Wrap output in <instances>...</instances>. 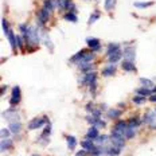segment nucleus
<instances>
[{
	"instance_id": "nucleus-32",
	"label": "nucleus",
	"mask_w": 156,
	"mask_h": 156,
	"mask_svg": "<svg viewBox=\"0 0 156 156\" xmlns=\"http://www.w3.org/2000/svg\"><path fill=\"white\" fill-rule=\"evenodd\" d=\"M83 55H85V51H80V53H77V54L76 55H73V58H71V62H78V61H81V59H82V57H83Z\"/></svg>"
},
{
	"instance_id": "nucleus-31",
	"label": "nucleus",
	"mask_w": 156,
	"mask_h": 156,
	"mask_svg": "<svg viewBox=\"0 0 156 156\" xmlns=\"http://www.w3.org/2000/svg\"><path fill=\"white\" fill-rule=\"evenodd\" d=\"M135 128H131V127H128L127 128V131H125V139H132V137L135 136Z\"/></svg>"
},
{
	"instance_id": "nucleus-9",
	"label": "nucleus",
	"mask_w": 156,
	"mask_h": 156,
	"mask_svg": "<svg viewBox=\"0 0 156 156\" xmlns=\"http://www.w3.org/2000/svg\"><path fill=\"white\" fill-rule=\"evenodd\" d=\"M43 124H46L45 118H42V117H36V118H34V120H31V121H30V124H28V129H36V128L42 127Z\"/></svg>"
},
{
	"instance_id": "nucleus-10",
	"label": "nucleus",
	"mask_w": 156,
	"mask_h": 156,
	"mask_svg": "<svg viewBox=\"0 0 156 156\" xmlns=\"http://www.w3.org/2000/svg\"><path fill=\"white\" fill-rule=\"evenodd\" d=\"M39 36H41V39L43 41V43H45V45L47 46L50 50H53V43L50 42V36H48L47 31H45V30H41V31H39Z\"/></svg>"
},
{
	"instance_id": "nucleus-42",
	"label": "nucleus",
	"mask_w": 156,
	"mask_h": 156,
	"mask_svg": "<svg viewBox=\"0 0 156 156\" xmlns=\"http://www.w3.org/2000/svg\"><path fill=\"white\" fill-rule=\"evenodd\" d=\"M10 129H1V137L3 139H7V137H10Z\"/></svg>"
},
{
	"instance_id": "nucleus-47",
	"label": "nucleus",
	"mask_w": 156,
	"mask_h": 156,
	"mask_svg": "<svg viewBox=\"0 0 156 156\" xmlns=\"http://www.w3.org/2000/svg\"><path fill=\"white\" fill-rule=\"evenodd\" d=\"M155 112H156V109H155Z\"/></svg>"
},
{
	"instance_id": "nucleus-23",
	"label": "nucleus",
	"mask_w": 156,
	"mask_h": 156,
	"mask_svg": "<svg viewBox=\"0 0 156 156\" xmlns=\"http://www.w3.org/2000/svg\"><path fill=\"white\" fill-rule=\"evenodd\" d=\"M116 3H117V0H105V4H104V7H105L106 11H112L113 8H115Z\"/></svg>"
},
{
	"instance_id": "nucleus-24",
	"label": "nucleus",
	"mask_w": 156,
	"mask_h": 156,
	"mask_svg": "<svg viewBox=\"0 0 156 156\" xmlns=\"http://www.w3.org/2000/svg\"><path fill=\"white\" fill-rule=\"evenodd\" d=\"M140 82L141 85L144 86V88H147V89H153L155 86H153V82L151 80H147V78H140Z\"/></svg>"
},
{
	"instance_id": "nucleus-29",
	"label": "nucleus",
	"mask_w": 156,
	"mask_h": 156,
	"mask_svg": "<svg viewBox=\"0 0 156 156\" xmlns=\"http://www.w3.org/2000/svg\"><path fill=\"white\" fill-rule=\"evenodd\" d=\"M82 147H83V150H86V151H92L94 148V143H92L90 140H85L82 143Z\"/></svg>"
},
{
	"instance_id": "nucleus-45",
	"label": "nucleus",
	"mask_w": 156,
	"mask_h": 156,
	"mask_svg": "<svg viewBox=\"0 0 156 156\" xmlns=\"http://www.w3.org/2000/svg\"><path fill=\"white\" fill-rule=\"evenodd\" d=\"M152 90H153V92H155V93H156V86H155V88H153V89H152Z\"/></svg>"
},
{
	"instance_id": "nucleus-8",
	"label": "nucleus",
	"mask_w": 156,
	"mask_h": 156,
	"mask_svg": "<svg viewBox=\"0 0 156 156\" xmlns=\"http://www.w3.org/2000/svg\"><path fill=\"white\" fill-rule=\"evenodd\" d=\"M3 116L6 118H8L10 121H18L19 120V113L15 110V109H10V110H7V112H4L3 113Z\"/></svg>"
},
{
	"instance_id": "nucleus-15",
	"label": "nucleus",
	"mask_w": 156,
	"mask_h": 156,
	"mask_svg": "<svg viewBox=\"0 0 156 156\" xmlns=\"http://www.w3.org/2000/svg\"><path fill=\"white\" fill-rule=\"evenodd\" d=\"M123 57V54H121V51H115V53H112L110 55H108V61L110 62V63H116L117 61H120V58Z\"/></svg>"
},
{
	"instance_id": "nucleus-37",
	"label": "nucleus",
	"mask_w": 156,
	"mask_h": 156,
	"mask_svg": "<svg viewBox=\"0 0 156 156\" xmlns=\"http://www.w3.org/2000/svg\"><path fill=\"white\" fill-rule=\"evenodd\" d=\"M70 1L69 0H58V7L59 8H69Z\"/></svg>"
},
{
	"instance_id": "nucleus-46",
	"label": "nucleus",
	"mask_w": 156,
	"mask_h": 156,
	"mask_svg": "<svg viewBox=\"0 0 156 156\" xmlns=\"http://www.w3.org/2000/svg\"><path fill=\"white\" fill-rule=\"evenodd\" d=\"M32 156H39V155H32Z\"/></svg>"
},
{
	"instance_id": "nucleus-33",
	"label": "nucleus",
	"mask_w": 156,
	"mask_h": 156,
	"mask_svg": "<svg viewBox=\"0 0 156 156\" xmlns=\"http://www.w3.org/2000/svg\"><path fill=\"white\" fill-rule=\"evenodd\" d=\"M120 115H121V110H117V109H112V110L108 112V116L110 118H117Z\"/></svg>"
},
{
	"instance_id": "nucleus-3",
	"label": "nucleus",
	"mask_w": 156,
	"mask_h": 156,
	"mask_svg": "<svg viewBox=\"0 0 156 156\" xmlns=\"http://www.w3.org/2000/svg\"><path fill=\"white\" fill-rule=\"evenodd\" d=\"M144 121L148 124L151 129H156V112H147L144 116Z\"/></svg>"
},
{
	"instance_id": "nucleus-13",
	"label": "nucleus",
	"mask_w": 156,
	"mask_h": 156,
	"mask_svg": "<svg viewBox=\"0 0 156 156\" xmlns=\"http://www.w3.org/2000/svg\"><path fill=\"white\" fill-rule=\"evenodd\" d=\"M88 46H89L92 50H100V47H101V43H100V41L98 39H96V38H90V39H88Z\"/></svg>"
},
{
	"instance_id": "nucleus-11",
	"label": "nucleus",
	"mask_w": 156,
	"mask_h": 156,
	"mask_svg": "<svg viewBox=\"0 0 156 156\" xmlns=\"http://www.w3.org/2000/svg\"><path fill=\"white\" fill-rule=\"evenodd\" d=\"M48 15H50V14H48V11L45 10V8L39 11V14H38V22H39V24H41V26L45 24V23L47 22V19H48Z\"/></svg>"
},
{
	"instance_id": "nucleus-5",
	"label": "nucleus",
	"mask_w": 156,
	"mask_h": 156,
	"mask_svg": "<svg viewBox=\"0 0 156 156\" xmlns=\"http://www.w3.org/2000/svg\"><path fill=\"white\" fill-rule=\"evenodd\" d=\"M83 82L86 83V85L90 86V90L92 92H94V89H96V73H88L85 74V80H83Z\"/></svg>"
},
{
	"instance_id": "nucleus-25",
	"label": "nucleus",
	"mask_w": 156,
	"mask_h": 156,
	"mask_svg": "<svg viewBox=\"0 0 156 156\" xmlns=\"http://www.w3.org/2000/svg\"><path fill=\"white\" fill-rule=\"evenodd\" d=\"M66 141H67V145H69V148L70 150H73L74 147H76L77 144V140L74 136H66Z\"/></svg>"
},
{
	"instance_id": "nucleus-30",
	"label": "nucleus",
	"mask_w": 156,
	"mask_h": 156,
	"mask_svg": "<svg viewBox=\"0 0 156 156\" xmlns=\"http://www.w3.org/2000/svg\"><path fill=\"white\" fill-rule=\"evenodd\" d=\"M93 59V54H88L85 53V55L82 57V59L80 61V65H83V63H89V61Z\"/></svg>"
},
{
	"instance_id": "nucleus-21",
	"label": "nucleus",
	"mask_w": 156,
	"mask_h": 156,
	"mask_svg": "<svg viewBox=\"0 0 156 156\" xmlns=\"http://www.w3.org/2000/svg\"><path fill=\"white\" fill-rule=\"evenodd\" d=\"M140 124H141V121L139 117H132L131 120H128V127H131V128H136Z\"/></svg>"
},
{
	"instance_id": "nucleus-4",
	"label": "nucleus",
	"mask_w": 156,
	"mask_h": 156,
	"mask_svg": "<svg viewBox=\"0 0 156 156\" xmlns=\"http://www.w3.org/2000/svg\"><path fill=\"white\" fill-rule=\"evenodd\" d=\"M110 144L113 147H116V148H120V150H123V148H124V145H125L124 137L118 136V135H116V133H112V136H110Z\"/></svg>"
},
{
	"instance_id": "nucleus-26",
	"label": "nucleus",
	"mask_w": 156,
	"mask_h": 156,
	"mask_svg": "<svg viewBox=\"0 0 156 156\" xmlns=\"http://www.w3.org/2000/svg\"><path fill=\"white\" fill-rule=\"evenodd\" d=\"M120 50V46L116 45V43H112V45H109L108 50H106V55H110L112 53H115V51H118Z\"/></svg>"
},
{
	"instance_id": "nucleus-16",
	"label": "nucleus",
	"mask_w": 156,
	"mask_h": 156,
	"mask_svg": "<svg viewBox=\"0 0 156 156\" xmlns=\"http://www.w3.org/2000/svg\"><path fill=\"white\" fill-rule=\"evenodd\" d=\"M88 121H89L90 124H93V127L96 128H104L105 127V123H102L100 118L97 117H88Z\"/></svg>"
},
{
	"instance_id": "nucleus-2",
	"label": "nucleus",
	"mask_w": 156,
	"mask_h": 156,
	"mask_svg": "<svg viewBox=\"0 0 156 156\" xmlns=\"http://www.w3.org/2000/svg\"><path fill=\"white\" fill-rule=\"evenodd\" d=\"M127 128H128L127 121L120 120V121H117L115 124V127H113V133H116V135H118V136L125 139V131H127Z\"/></svg>"
},
{
	"instance_id": "nucleus-6",
	"label": "nucleus",
	"mask_w": 156,
	"mask_h": 156,
	"mask_svg": "<svg viewBox=\"0 0 156 156\" xmlns=\"http://www.w3.org/2000/svg\"><path fill=\"white\" fill-rule=\"evenodd\" d=\"M19 101H20V89L19 86H15L12 89V93H11V104L16 105V104H19Z\"/></svg>"
},
{
	"instance_id": "nucleus-28",
	"label": "nucleus",
	"mask_w": 156,
	"mask_h": 156,
	"mask_svg": "<svg viewBox=\"0 0 156 156\" xmlns=\"http://www.w3.org/2000/svg\"><path fill=\"white\" fill-rule=\"evenodd\" d=\"M136 93L139 96H151V89H147V88H141V89H137Z\"/></svg>"
},
{
	"instance_id": "nucleus-27",
	"label": "nucleus",
	"mask_w": 156,
	"mask_h": 156,
	"mask_svg": "<svg viewBox=\"0 0 156 156\" xmlns=\"http://www.w3.org/2000/svg\"><path fill=\"white\" fill-rule=\"evenodd\" d=\"M11 145H12V141H11L10 139H3V140H1V144H0V147H1V151L7 150V148H10Z\"/></svg>"
},
{
	"instance_id": "nucleus-43",
	"label": "nucleus",
	"mask_w": 156,
	"mask_h": 156,
	"mask_svg": "<svg viewBox=\"0 0 156 156\" xmlns=\"http://www.w3.org/2000/svg\"><path fill=\"white\" fill-rule=\"evenodd\" d=\"M86 153H88V152H86V150L85 151H80V152L77 153V156H85Z\"/></svg>"
},
{
	"instance_id": "nucleus-22",
	"label": "nucleus",
	"mask_w": 156,
	"mask_h": 156,
	"mask_svg": "<svg viewBox=\"0 0 156 156\" xmlns=\"http://www.w3.org/2000/svg\"><path fill=\"white\" fill-rule=\"evenodd\" d=\"M152 4H153V1H137L133 6L136 7V8H148V7H151Z\"/></svg>"
},
{
	"instance_id": "nucleus-40",
	"label": "nucleus",
	"mask_w": 156,
	"mask_h": 156,
	"mask_svg": "<svg viewBox=\"0 0 156 156\" xmlns=\"http://www.w3.org/2000/svg\"><path fill=\"white\" fill-rule=\"evenodd\" d=\"M1 24H3V30H4V32H8L10 31V28H8V23H7V20L6 19H1Z\"/></svg>"
},
{
	"instance_id": "nucleus-41",
	"label": "nucleus",
	"mask_w": 156,
	"mask_h": 156,
	"mask_svg": "<svg viewBox=\"0 0 156 156\" xmlns=\"http://www.w3.org/2000/svg\"><path fill=\"white\" fill-rule=\"evenodd\" d=\"M50 131H51V127H50V124H47V125H46V128L43 129V137L48 136V135H50Z\"/></svg>"
},
{
	"instance_id": "nucleus-35",
	"label": "nucleus",
	"mask_w": 156,
	"mask_h": 156,
	"mask_svg": "<svg viewBox=\"0 0 156 156\" xmlns=\"http://www.w3.org/2000/svg\"><path fill=\"white\" fill-rule=\"evenodd\" d=\"M133 102H135V104L141 105V104H144V102H145V97H144V96H139V94H137L136 97H133Z\"/></svg>"
},
{
	"instance_id": "nucleus-34",
	"label": "nucleus",
	"mask_w": 156,
	"mask_h": 156,
	"mask_svg": "<svg viewBox=\"0 0 156 156\" xmlns=\"http://www.w3.org/2000/svg\"><path fill=\"white\" fill-rule=\"evenodd\" d=\"M65 19L66 20H70V22H77V20H78V18H77L76 15H74L73 12H69V14H65V16H63Z\"/></svg>"
},
{
	"instance_id": "nucleus-20",
	"label": "nucleus",
	"mask_w": 156,
	"mask_h": 156,
	"mask_svg": "<svg viewBox=\"0 0 156 156\" xmlns=\"http://www.w3.org/2000/svg\"><path fill=\"white\" fill-rule=\"evenodd\" d=\"M7 35H8V41H10V43H11V47L15 50V48L18 47V46H16V36L14 35V32L11 31V30L7 32Z\"/></svg>"
},
{
	"instance_id": "nucleus-14",
	"label": "nucleus",
	"mask_w": 156,
	"mask_h": 156,
	"mask_svg": "<svg viewBox=\"0 0 156 156\" xmlns=\"http://www.w3.org/2000/svg\"><path fill=\"white\" fill-rule=\"evenodd\" d=\"M11 131V133H19L20 129H22V124H20V121H14L10 124V128H8Z\"/></svg>"
},
{
	"instance_id": "nucleus-39",
	"label": "nucleus",
	"mask_w": 156,
	"mask_h": 156,
	"mask_svg": "<svg viewBox=\"0 0 156 156\" xmlns=\"http://www.w3.org/2000/svg\"><path fill=\"white\" fill-rule=\"evenodd\" d=\"M16 46L20 48L23 47V39H22V36H19V35H16Z\"/></svg>"
},
{
	"instance_id": "nucleus-1",
	"label": "nucleus",
	"mask_w": 156,
	"mask_h": 156,
	"mask_svg": "<svg viewBox=\"0 0 156 156\" xmlns=\"http://www.w3.org/2000/svg\"><path fill=\"white\" fill-rule=\"evenodd\" d=\"M23 36L26 38L27 43L34 45V46L38 45L39 39H41V36H39V31L35 28V27H28V28H27V31H26V34H23Z\"/></svg>"
},
{
	"instance_id": "nucleus-12",
	"label": "nucleus",
	"mask_w": 156,
	"mask_h": 156,
	"mask_svg": "<svg viewBox=\"0 0 156 156\" xmlns=\"http://www.w3.org/2000/svg\"><path fill=\"white\" fill-rule=\"evenodd\" d=\"M57 6H58V0H45V10H47L48 12H53Z\"/></svg>"
},
{
	"instance_id": "nucleus-18",
	"label": "nucleus",
	"mask_w": 156,
	"mask_h": 156,
	"mask_svg": "<svg viewBox=\"0 0 156 156\" xmlns=\"http://www.w3.org/2000/svg\"><path fill=\"white\" fill-rule=\"evenodd\" d=\"M116 71V67L113 66V65H109V66H106L104 70H102V76L104 77H109V76H113Z\"/></svg>"
},
{
	"instance_id": "nucleus-17",
	"label": "nucleus",
	"mask_w": 156,
	"mask_h": 156,
	"mask_svg": "<svg viewBox=\"0 0 156 156\" xmlns=\"http://www.w3.org/2000/svg\"><path fill=\"white\" fill-rule=\"evenodd\" d=\"M98 136H100L98 128H96V127H92L89 131H88V133H86V137H88V139H93V140H94V139H97Z\"/></svg>"
},
{
	"instance_id": "nucleus-7",
	"label": "nucleus",
	"mask_w": 156,
	"mask_h": 156,
	"mask_svg": "<svg viewBox=\"0 0 156 156\" xmlns=\"http://www.w3.org/2000/svg\"><path fill=\"white\" fill-rule=\"evenodd\" d=\"M124 57L127 58V61H131V62H133L135 57H136V50H135L133 46H128V47H125V50H124Z\"/></svg>"
},
{
	"instance_id": "nucleus-36",
	"label": "nucleus",
	"mask_w": 156,
	"mask_h": 156,
	"mask_svg": "<svg viewBox=\"0 0 156 156\" xmlns=\"http://www.w3.org/2000/svg\"><path fill=\"white\" fill-rule=\"evenodd\" d=\"M100 19V12L98 11H96L94 14H92V16H90V19H89V24H93V23L96 22V20Z\"/></svg>"
},
{
	"instance_id": "nucleus-38",
	"label": "nucleus",
	"mask_w": 156,
	"mask_h": 156,
	"mask_svg": "<svg viewBox=\"0 0 156 156\" xmlns=\"http://www.w3.org/2000/svg\"><path fill=\"white\" fill-rule=\"evenodd\" d=\"M80 67H81V70L82 71H88V70L92 69V65L90 63H83V65H80Z\"/></svg>"
},
{
	"instance_id": "nucleus-19",
	"label": "nucleus",
	"mask_w": 156,
	"mask_h": 156,
	"mask_svg": "<svg viewBox=\"0 0 156 156\" xmlns=\"http://www.w3.org/2000/svg\"><path fill=\"white\" fill-rule=\"evenodd\" d=\"M123 69H124L125 71H133L136 67H135L133 62H131V61H127V59H125L124 62H123Z\"/></svg>"
},
{
	"instance_id": "nucleus-44",
	"label": "nucleus",
	"mask_w": 156,
	"mask_h": 156,
	"mask_svg": "<svg viewBox=\"0 0 156 156\" xmlns=\"http://www.w3.org/2000/svg\"><path fill=\"white\" fill-rule=\"evenodd\" d=\"M150 100H151L152 102H156V94H151V96H150Z\"/></svg>"
}]
</instances>
